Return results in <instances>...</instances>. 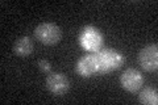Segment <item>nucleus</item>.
<instances>
[{
  "instance_id": "423d86ee",
  "label": "nucleus",
  "mask_w": 158,
  "mask_h": 105,
  "mask_svg": "<svg viewBox=\"0 0 158 105\" xmlns=\"http://www.w3.org/2000/svg\"><path fill=\"white\" fill-rule=\"evenodd\" d=\"M45 83L46 88L56 96H63L70 89V80L61 72H49Z\"/></svg>"
},
{
  "instance_id": "9d476101",
  "label": "nucleus",
  "mask_w": 158,
  "mask_h": 105,
  "mask_svg": "<svg viewBox=\"0 0 158 105\" xmlns=\"http://www.w3.org/2000/svg\"><path fill=\"white\" fill-rule=\"evenodd\" d=\"M37 64H38V68L41 70L42 72H45V74L52 72V64L49 61H46V59H40Z\"/></svg>"
},
{
  "instance_id": "7ed1b4c3",
  "label": "nucleus",
  "mask_w": 158,
  "mask_h": 105,
  "mask_svg": "<svg viewBox=\"0 0 158 105\" xmlns=\"http://www.w3.org/2000/svg\"><path fill=\"white\" fill-rule=\"evenodd\" d=\"M34 37L38 42L48 46L57 45L62 38V30L58 25L53 22H41L34 29Z\"/></svg>"
},
{
  "instance_id": "f257e3e1",
  "label": "nucleus",
  "mask_w": 158,
  "mask_h": 105,
  "mask_svg": "<svg viewBox=\"0 0 158 105\" xmlns=\"http://www.w3.org/2000/svg\"><path fill=\"white\" fill-rule=\"evenodd\" d=\"M98 59V66H99V74L106 75L111 71L120 68L125 62L124 55L116 49H102L98 53H95Z\"/></svg>"
},
{
  "instance_id": "20e7f679",
  "label": "nucleus",
  "mask_w": 158,
  "mask_h": 105,
  "mask_svg": "<svg viewBox=\"0 0 158 105\" xmlns=\"http://www.w3.org/2000/svg\"><path fill=\"white\" fill-rule=\"evenodd\" d=\"M138 63L148 72H156L158 68V46L156 43L148 45L138 53Z\"/></svg>"
},
{
  "instance_id": "6e6552de",
  "label": "nucleus",
  "mask_w": 158,
  "mask_h": 105,
  "mask_svg": "<svg viewBox=\"0 0 158 105\" xmlns=\"http://www.w3.org/2000/svg\"><path fill=\"white\" fill-rule=\"evenodd\" d=\"M34 50V43L31 37L23 36L16 39V42L13 43V53L17 57H28L31 55Z\"/></svg>"
},
{
  "instance_id": "1a4fd4ad",
  "label": "nucleus",
  "mask_w": 158,
  "mask_h": 105,
  "mask_svg": "<svg viewBox=\"0 0 158 105\" xmlns=\"http://www.w3.org/2000/svg\"><path fill=\"white\" fill-rule=\"evenodd\" d=\"M138 101L144 105H157L158 104L157 89L152 87H145L138 95Z\"/></svg>"
},
{
  "instance_id": "0eeeda50",
  "label": "nucleus",
  "mask_w": 158,
  "mask_h": 105,
  "mask_svg": "<svg viewBox=\"0 0 158 105\" xmlns=\"http://www.w3.org/2000/svg\"><path fill=\"white\" fill-rule=\"evenodd\" d=\"M77 74L83 78H91L94 75L99 74V66L95 53H87L83 57L79 58L77 62Z\"/></svg>"
},
{
  "instance_id": "39448f33",
  "label": "nucleus",
  "mask_w": 158,
  "mask_h": 105,
  "mask_svg": "<svg viewBox=\"0 0 158 105\" xmlns=\"http://www.w3.org/2000/svg\"><path fill=\"white\" fill-rule=\"evenodd\" d=\"M120 84L125 91L135 93L142 88L144 76H142V74L136 68H127L123 71L121 76H120Z\"/></svg>"
},
{
  "instance_id": "f03ea898",
  "label": "nucleus",
  "mask_w": 158,
  "mask_h": 105,
  "mask_svg": "<svg viewBox=\"0 0 158 105\" xmlns=\"http://www.w3.org/2000/svg\"><path fill=\"white\" fill-rule=\"evenodd\" d=\"M78 42L82 46L83 50L88 53H98L99 50L103 49L104 45V37L99 28L92 26V25H87L79 32Z\"/></svg>"
}]
</instances>
